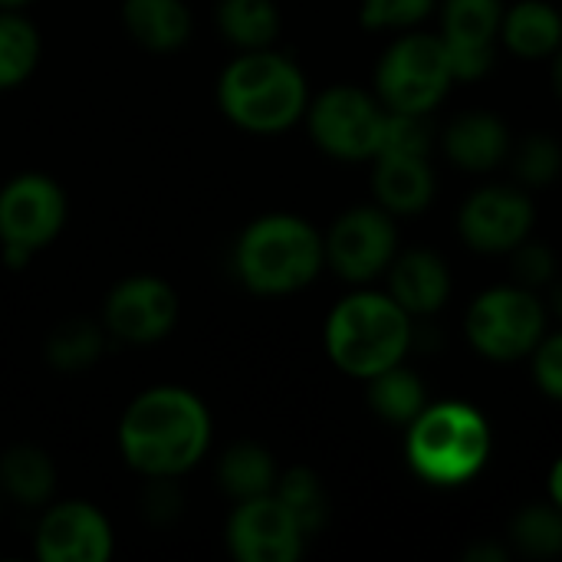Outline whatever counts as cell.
<instances>
[{
    "mask_svg": "<svg viewBox=\"0 0 562 562\" xmlns=\"http://www.w3.org/2000/svg\"><path fill=\"white\" fill-rule=\"evenodd\" d=\"M217 23L240 49H263L280 33V10L273 0H221Z\"/></svg>",
    "mask_w": 562,
    "mask_h": 562,
    "instance_id": "cell-22",
    "label": "cell"
},
{
    "mask_svg": "<svg viewBox=\"0 0 562 562\" xmlns=\"http://www.w3.org/2000/svg\"><path fill=\"white\" fill-rule=\"evenodd\" d=\"M66 224V198L46 175H20L0 191V240L26 254L46 247Z\"/></svg>",
    "mask_w": 562,
    "mask_h": 562,
    "instance_id": "cell-9",
    "label": "cell"
},
{
    "mask_svg": "<svg viewBox=\"0 0 562 562\" xmlns=\"http://www.w3.org/2000/svg\"><path fill=\"white\" fill-rule=\"evenodd\" d=\"M533 372H537L540 389L550 398L562 402V333L550 336V339H540V346L533 349Z\"/></svg>",
    "mask_w": 562,
    "mask_h": 562,
    "instance_id": "cell-32",
    "label": "cell"
},
{
    "mask_svg": "<svg viewBox=\"0 0 562 562\" xmlns=\"http://www.w3.org/2000/svg\"><path fill=\"white\" fill-rule=\"evenodd\" d=\"M514 161H517V175H520L527 184H547V181H553V178L560 175L562 151L553 138L533 135V138H527V142L517 148Z\"/></svg>",
    "mask_w": 562,
    "mask_h": 562,
    "instance_id": "cell-30",
    "label": "cell"
},
{
    "mask_svg": "<svg viewBox=\"0 0 562 562\" xmlns=\"http://www.w3.org/2000/svg\"><path fill=\"white\" fill-rule=\"evenodd\" d=\"M461 237L481 250V254H507L517 250L530 227H533V204L527 194L494 184V188H481L474 191L458 217Z\"/></svg>",
    "mask_w": 562,
    "mask_h": 562,
    "instance_id": "cell-12",
    "label": "cell"
},
{
    "mask_svg": "<svg viewBox=\"0 0 562 562\" xmlns=\"http://www.w3.org/2000/svg\"><path fill=\"white\" fill-rule=\"evenodd\" d=\"M389 109L356 86H333L310 105V132L316 145L336 158H375Z\"/></svg>",
    "mask_w": 562,
    "mask_h": 562,
    "instance_id": "cell-8",
    "label": "cell"
},
{
    "mask_svg": "<svg viewBox=\"0 0 562 562\" xmlns=\"http://www.w3.org/2000/svg\"><path fill=\"white\" fill-rule=\"evenodd\" d=\"M273 494L286 504V510L296 517V524L303 527L306 537L323 530V524L329 517V501H326V491L313 471H306V468L286 471L283 477H277Z\"/></svg>",
    "mask_w": 562,
    "mask_h": 562,
    "instance_id": "cell-26",
    "label": "cell"
},
{
    "mask_svg": "<svg viewBox=\"0 0 562 562\" xmlns=\"http://www.w3.org/2000/svg\"><path fill=\"white\" fill-rule=\"evenodd\" d=\"M277 468L273 458L260 448V445H237L221 458L217 468V481L221 487L237 497V501H250V497H263L273 494L277 487Z\"/></svg>",
    "mask_w": 562,
    "mask_h": 562,
    "instance_id": "cell-23",
    "label": "cell"
},
{
    "mask_svg": "<svg viewBox=\"0 0 562 562\" xmlns=\"http://www.w3.org/2000/svg\"><path fill=\"white\" fill-rule=\"evenodd\" d=\"M454 82L451 56L441 36L412 33L395 40L375 69V89L389 112L428 115Z\"/></svg>",
    "mask_w": 562,
    "mask_h": 562,
    "instance_id": "cell-6",
    "label": "cell"
},
{
    "mask_svg": "<svg viewBox=\"0 0 562 562\" xmlns=\"http://www.w3.org/2000/svg\"><path fill=\"white\" fill-rule=\"evenodd\" d=\"M408 342L412 323L392 293H352L326 319V352L356 379H372L398 366Z\"/></svg>",
    "mask_w": 562,
    "mask_h": 562,
    "instance_id": "cell-5",
    "label": "cell"
},
{
    "mask_svg": "<svg viewBox=\"0 0 562 562\" xmlns=\"http://www.w3.org/2000/svg\"><path fill=\"white\" fill-rule=\"evenodd\" d=\"M369 402L372 408L392 422V425H412L422 412H425V385L415 372L402 369V366H392L379 375L369 379Z\"/></svg>",
    "mask_w": 562,
    "mask_h": 562,
    "instance_id": "cell-24",
    "label": "cell"
},
{
    "mask_svg": "<svg viewBox=\"0 0 562 562\" xmlns=\"http://www.w3.org/2000/svg\"><path fill=\"white\" fill-rule=\"evenodd\" d=\"M395 224L385 211L352 207L333 224L323 247L339 277L366 283L395 260Z\"/></svg>",
    "mask_w": 562,
    "mask_h": 562,
    "instance_id": "cell-11",
    "label": "cell"
},
{
    "mask_svg": "<svg viewBox=\"0 0 562 562\" xmlns=\"http://www.w3.org/2000/svg\"><path fill=\"white\" fill-rule=\"evenodd\" d=\"M550 497H553V504L562 510V458L553 464V471H550Z\"/></svg>",
    "mask_w": 562,
    "mask_h": 562,
    "instance_id": "cell-34",
    "label": "cell"
},
{
    "mask_svg": "<svg viewBox=\"0 0 562 562\" xmlns=\"http://www.w3.org/2000/svg\"><path fill=\"white\" fill-rule=\"evenodd\" d=\"M428 151H431V132H428L425 115H412V112L385 115L379 155H425L428 158Z\"/></svg>",
    "mask_w": 562,
    "mask_h": 562,
    "instance_id": "cell-29",
    "label": "cell"
},
{
    "mask_svg": "<svg viewBox=\"0 0 562 562\" xmlns=\"http://www.w3.org/2000/svg\"><path fill=\"white\" fill-rule=\"evenodd\" d=\"M122 20L135 43L158 53L184 46L191 33V13L181 0H125Z\"/></svg>",
    "mask_w": 562,
    "mask_h": 562,
    "instance_id": "cell-20",
    "label": "cell"
},
{
    "mask_svg": "<svg viewBox=\"0 0 562 562\" xmlns=\"http://www.w3.org/2000/svg\"><path fill=\"white\" fill-rule=\"evenodd\" d=\"M514 267H517V277L527 286H533V283L550 280V273H553V254L543 244H520L517 254H514Z\"/></svg>",
    "mask_w": 562,
    "mask_h": 562,
    "instance_id": "cell-33",
    "label": "cell"
},
{
    "mask_svg": "<svg viewBox=\"0 0 562 562\" xmlns=\"http://www.w3.org/2000/svg\"><path fill=\"white\" fill-rule=\"evenodd\" d=\"M178 319V293L158 277H128L105 300V329L125 342H158Z\"/></svg>",
    "mask_w": 562,
    "mask_h": 562,
    "instance_id": "cell-13",
    "label": "cell"
},
{
    "mask_svg": "<svg viewBox=\"0 0 562 562\" xmlns=\"http://www.w3.org/2000/svg\"><path fill=\"white\" fill-rule=\"evenodd\" d=\"M23 3H30V0H0L3 10H13V7H23Z\"/></svg>",
    "mask_w": 562,
    "mask_h": 562,
    "instance_id": "cell-36",
    "label": "cell"
},
{
    "mask_svg": "<svg viewBox=\"0 0 562 562\" xmlns=\"http://www.w3.org/2000/svg\"><path fill=\"white\" fill-rule=\"evenodd\" d=\"M557 310H560V316H562V290L557 293Z\"/></svg>",
    "mask_w": 562,
    "mask_h": 562,
    "instance_id": "cell-37",
    "label": "cell"
},
{
    "mask_svg": "<svg viewBox=\"0 0 562 562\" xmlns=\"http://www.w3.org/2000/svg\"><path fill=\"white\" fill-rule=\"evenodd\" d=\"M501 36L524 59L550 56L562 46L560 10L543 0H520L517 7L504 10Z\"/></svg>",
    "mask_w": 562,
    "mask_h": 562,
    "instance_id": "cell-19",
    "label": "cell"
},
{
    "mask_svg": "<svg viewBox=\"0 0 562 562\" xmlns=\"http://www.w3.org/2000/svg\"><path fill=\"white\" fill-rule=\"evenodd\" d=\"M491 458V425L468 402L425 405L408 425V464L435 487H458L481 474Z\"/></svg>",
    "mask_w": 562,
    "mask_h": 562,
    "instance_id": "cell-4",
    "label": "cell"
},
{
    "mask_svg": "<svg viewBox=\"0 0 562 562\" xmlns=\"http://www.w3.org/2000/svg\"><path fill=\"white\" fill-rule=\"evenodd\" d=\"M303 540V527L277 494L240 501L227 524V547L240 562H296Z\"/></svg>",
    "mask_w": 562,
    "mask_h": 562,
    "instance_id": "cell-10",
    "label": "cell"
},
{
    "mask_svg": "<svg viewBox=\"0 0 562 562\" xmlns=\"http://www.w3.org/2000/svg\"><path fill=\"white\" fill-rule=\"evenodd\" d=\"M326 260L323 237L296 214H263L237 240V277L260 296L296 293Z\"/></svg>",
    "mask_w": 562,
    "mask_h": 562,
    "instance_id": "cell-3",
    "label": "cell"
},
{
    "mask_svg": "<svg viewBox=\"0 0 562 562\" xmlns=\"http://www.w3.org/2000/svg\"><path fill=\"white\" fill-rule=\"evenodd\" d=\"M435 0H362V23L372 30H398L425 20L431 13Z\"/></svg>",
    "mask_w": 562,
    "mask_h": 562,
    "instance_id": "cell-31",
    "label": "cell"
},
{
    "mask_svg": "<svg viewBox=\"0 0 562 562\" xmlns=\"http://www.w3.org/2000/svg\"><path fill=\"white\" fill-rule=\"evenodd\" d=\"M217 99L234 125L270 135L290 128L306 112L310 92L300 66L263 46L244 49V56L221 72Z\"/></svg>",
    "mask_w": 562,
    "mask_h": 562,
    "instance_id": "cell-2",
    "label": "cell"
},
{
    "mask_svg": "<svg viewBox=\"0 0 562 562\" xmlns=\"http://www.w3.org/2000/svg\"><path fill=\"white\" fill-rule=\"evenodd\" d=\"M445 151L454 165L468 171H487L497 168L507 151H510V135L504 122L491 112H468L461 115L448 135H445Z\"/></svg>",
    "mask_w": 562,
    "mask_h": 562,
    "instance_id": "cell-18",
    "label": "cell"
},
{
    "mask_svg": "<svg viewBox=\"0 0 562 562\" xmlns=\"http://www.w3.org/2000/svg\"><path fill=\"white\" fill-rule=\"evenodd\" d=\"M547 329L540 300L524 286H497L481 293L468 310L471 346L497 362L530 356Z\"/></svg>",
    "mask_w": 562,
    "mask_h": 562,
    "instance_id": "cell-7",
    "label": "cell"
},
{
    "mask_svg": "<svg viewBox=\"0 0 562 562\" xmlns=\"http://www.w3.org/2000/svg\"><path fill=\"white\" fill-rule=\"evenodd\" d=\"M40 63V33L36 26L20 16L3 10L0 13V89L20 86Z\"/></svg>",
    "mask_w": 562,
    "mask_h": 562,
    "instance_id": "cell-25",
    "label": "cell"
},
{
    "mask_svg": "<svg viewBox=\"0 0 562 562\" xmlns=\"http://www.w3.org/2000/svg\"><path fill=\"white\" fill-rule=\"evenodd\" d=\"M36 557L43 562H105L112 557V527L92 504H59L40 520Z\"/></svg>",
    "mask_w": 562,
    "mask_h": 562,
    "instance_id": "cell-15",
    "label": "cell"
},
{
    "mask_svg": "<svg viewBox=\"0 0 562 562\" xmlns=\"http://www.w3.org/2000/svg\"><path fill=\"white\" fill-rule=\"evenodd\" d=\"M0 484H3V491L13 501L36 507V504H43L53 494L56 468H53V461L40 448L20 445V448H10L3 454V461H0Z\"/></svg>",
    "mask_w": 562,
    "mask_h": 562,
    "instance_id": "cell-21",
    "label": "cell"
},
{
    "mask_svg": "<svg viewBox=\"0 0 562 562\" xmlns=\"http://www.w3.org/2000/svg\"><path fill=\"white\" fill-rule=\"evenodd\" d=\"M553 82H557V92H560V99H562V46H560V56H557V69H553Z\"/></svg>",
    "mask_w": 562,
    "mask_h": 562,
    "instance_id": "cell-35",
    "label": "cell"
},
{
    "mask_svg": "<svg viewBox=\"0 0 562 562\" xmlns=\"http://www.w3.org/2000/svg\"><path fill=\"white\" fill-rule=\"evenodd\" d=\"M510 537L527 557H557L562 553V510L557 504H533L520 510Z\"/></svg>",
    "mask_w": 562,
    "mask_h": 562,
    "instance_id": "cell-28",
    "label": "cell"
},
{
    "mask_svg": "<svg viewBox=\"0 0 562 562\" xmlns=\"http://www.w3.org/2000/svg\"><path fill=\"white\" fill-rule=\"evenodd\" d=\"M99 356H102V329L89 319L59 323L46 339V359L63 372L86 369Z\"/></svg>",
    "mask_w": 562,
    "mask_h": 562,
    "instance_id": "cell-27",
    "label": "cell"
},
{
    "mask_svg": "<svg viewBox=\"0 0 562 562\" xmlns=\"http://www.w3.org/2000/svg\"><path fill=\"white\" fill-rule=\"evenodd\" d=\"M211 445V415L184 389L161 385L142 392L122 415V458L151 481H171L191 471Z\"/></svg>",
    "mask_w": 562,
    "mask_h": 562,
    "instance_id": "cell-1",
    "label": "cell"
},
{
    "mask_svg": "<svg viewBox=\"0 0 562 562\" xmlns=\"http://www.w3.org/2000/svg\"><path fill=\"white\" fill-rule=\"evenodd\" d=\"M372 184L382 207L395 214H415L435 198V175L425 155H379Z\"/></svg>",
    "mask_w": 562,
    "mask_h": 562,
    "instance_id": "cell-17",
    "label": "cell"
},
{
    "mask_svg": "<svg viewBox=\"0 0 562 562\" xmlns=\"http://www.w3.org/2000/svg\"><path fill=\"white\" fill-rule=\"evenodd\" d=\"M501 0H448L445 3V46L454 79H481L494 66V40L501 36Z\"/></svg>",
    "mask_w": 562,
    "mask_h": 562,
    "instance_id": "cell-14",
    "label": "cell"
},
{
    "mask_svg": "<svg viewBox=\"0 0 562 562\" xmlns=\"http://www.w3.org/2000/svg\"><path fill=\"white\" fill-rule=\"evenodd\" d=\"M451 293V273L431 250H408L392 263V300L412 316H425L445 306Z\"/></svg>",
    "mask_w": 562,
    "mask_h": 562,
    "instance_id": "cell-16",
    "label": "cell"
}]
</instances>
